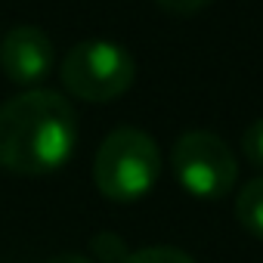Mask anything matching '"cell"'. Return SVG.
<instances>
[{
	"label": "cell",
	"instance_id": "3957f363",
	"mask_svg": "<svg viewBox=\"0 0 263 263\" xmlns=\"http://www.w3.org/2000/svg\"><path fill=\"white\" fill-rule=\"evenodd\" d=\"M59 74L71 96L84 102H111L130 90L137 65H134V56L115 41L90 37L74 44L65 53Z\"/></svg>",
	"mask_w": 263,
	"mask_h": 263
},
{
	"label": "cell",
	"instance_id": "8fae6325",
	"mask_svg": "<svg viewBox=\"0 0 263 263\" xmlns=\"http://www.w3.org/2000/svg\"><path fill=\"white\" fill-rule=\"evenodd\" d=\"M47 263H93L87 254H78V251H62V254H53Z\"/></svg>",
	"mask_w": 263,
	"mask_h": 263
},
{
	"label": "cell",
	"instance_id": "52a82bcc",
	"mask_svg": "<svg viewBox=\"0 0 263 263\" xmlns=\"http://www.w3.org/2000/svg\"><path fill=\"white\" fill-rule=\"evenodd\" d=\"M121 263H195V260L183 248H174V245H149V248H140V251H127V257Z\"/></svg>",
	"mask_w": 263,
	"mask_h": 263
},
{
	"label": "cell",
	"instance_id": "9c48e42d",
	"mask_svg": "<svg viewBox=\"0 0 263 263\" xmlns=\"http://www.w3.org/2000/svg\"><path fill=\"white\" fill-rule=\"evenodd\" d=\"M93 251H96V257H99L102 263H121V260L127 257V245H124L115 232L96 235V238H93Z\"/></svg>",
	"mask_w": 263,
	"mask_h": 263
},
{
	"label": "cell",
	"instance_id": "5b68a950",
	"mask_svg": "<svg viewBox=\"0 0 263 263\" xmlns=\"http://www.w3.org/2000/svg\"><path fill=\"white\" fill-rule=\"evenodd\" d=\"M56 65L53 37L34 25H16L0 41V68L19 87L41 84Z\"/></svg>",
	"mask_w": 263,
	"mask_h": 263
},
{
	"label": "cell",
	"instance_id": "7a4b0ae2",
	"mask_svg": "<svg viewBox=\"0 0 263 263\" xmlns=\"http://www.w3.org/2000/svg\"><path fill=\"white\" fill-rule=\"evenodd\" d=\"M161 177V149L140 127H115L93 158V183L115 204L140 201Z\"/></svg>",
	"mask_w": 263,
	"mask_h": 263
},
{
	"label": "cell",
	"instance_id": "277c9868",
	"mask_svg": "<svg viewBox=\"0 0 263 263\" xmlns=\"http://www.w3.org/2000/svg\"><path fill=\"white\" fill-rule=\"evenodd\" d=\"M171 167L177 183L201 201H220L238 180V161L226 140L211 130H186L174 143Z\"/></svg>",
	"mask_w": 263,
	"mask_h": 263
},
{
	"label": "cell",
	"instance_id": "ba28073f",
	"mask_svg": "<svg viewBox=\"0 0 263 263\" xmlns=\"http://www.w3.org/2000/svg\"><path fill=\"white\" fill-rule=\"evenodd\" d=\"M241 152L257 171H263V118L251 121L248 130L241 134Z\"/></svg>",
	"mask_w": 263,
	"mask_h": 263
},
{
	"label": "cell",
	"instance_id": "30bf717a",
	"mask_svg": "<svg viewBox=\"0 0 263 263\" xmlns=\"http://www.w3.org/2000/svg\"><path fill=\"white\" fill-rule=\"evenodd\" d=\"M155 4H158L161 10L174 13V16H192V13H198L201 7H208L211 0H155Z\"/></svg>",
	"mask_w": 263,
	"mask_h": 263
},
{
	"label": "cell",
	"instance_id": "8992f818",
	"mask_svg": "<svg viewBox=\"0 0 263 263\" xmlns=\"http://www.w3.org/2000/svg\"><path fill=\"white\" fill-rule=\"evenodd\" d=\"M235 217L254 238H263V177L248 180L235 198Z\"/></svg>",
	"mask_w": 263,
	"mask_h": 263
},
{
	"label": "cell",
	"instance_id": "6da1fadb",
	"mask_svg": "<svg viewBox=\"0 0 263 263\" xmlns=\"http://www.w3.org/2000/svg\"><path fill=\"white\" fill-rule=\"evenodd\" d=\"M78 149V115L62 93L25 90L0 105V167L44 177L68 164Z\"/></svg>",
	"mask_w": 263,
	"mask_h": 263
}]
</instances>
